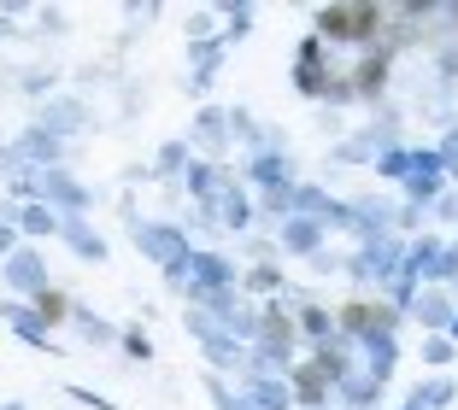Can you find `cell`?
Listing matches in <instances>:
<instances>
[{
	"label": "cell",
	"mask_w": 458,
	"mask_h": 410,
	"mask_svg": "<svg viewBox=\"0 0 458 410\" xmlns=\"http://www.w3.org/2000/svg\"><path fill=\"white\" fill-rule=\"evenodd\" d=\"M189 188L206 199V212H212V223H224V229H247V194L235 182H229L217 164H189Z\"/></svg>",
	"instance_id": "6da1fadb"
},
{
	"label": "cell",
	"mask_w": 458,
	"mask_h": 410,
	"mask_svg": "<svg viewBox=\"0 0 458 410\" xmlns=\"http://www.w3.org/2000/svg\"><path fill=\"white\" fill-rule=\"evenodd\" d=\"M382 18L377 6H324L318 13V41H370L382 36Z\"/></svg>",
	"instance_id": "7a4b0ae2"
},
{
	"label": "cell",
	"mask_w": 458,
	"mask_h": 410,
	"mask_svg": "<svg viewBox=\"0 0 458 410\" xmlns=\"http://www.w3.org/2000/svg\"><path fill=\"white\" fill-rule=\"evenodd\" d=\"M135 247L148 252L153 264H165L171 276H182V264H189V235L171 223H135Z\"/></svg>",
	"instance_id": "3957f363"
},
{
	"label": "cell",
	"mask_w": 458,
	"mask_h": 410,
	"mask_svg": "<svg viewBox=\"0 0 458 410\" xmlns=\"http://www.w3.org/2000/svg\"><path fill=\"white\" fill-rule=\"evenodd\" d=\"M30 188L41 194V205H65V212H82V205H89V188H77L65 171H30Z\"/></svg>",
	"instance_id": "277c9868"
},
{
	"label": "cell",
	"mask_w": 458,
	"mask_h": 410,
	"mask_svg": "<svg viewBox=\"0 0 458 410\" xmlns=\"http://www.w3.org/2000/svg\"><path fill=\"white\" fill-rule=\"evenodd\" d=\"M394 270H400V247H394L388 235L370 240V247H364L359 258H352V276H359V281H388Z\"/></svg>",
	"instance_id": "5b68a950"
},
{
	"label": "cell",
	"mask_w": 458,
	"mask_h": 410,
	"mask_svg": "<svg viewBox=\"0 0 458 410\" xmlns=\"http://www.w3.org/2000/svg\"><path fill=\"white\" fill-rule=\"evenodd\" d=\"M341 329L347 334H359V340H377V334H388L394 329V311L388 305H347V311H341Z\"/></svg>",
	"instance_id": "8992f818"
},
{
	"label": "cell",
	"mask_w": 458,
	"mask_h": 410,
	"mask_svg": "<svg viewBox=\"0 0 458 410\" xmlns=\"http://www.w3.org/2000/svg\"><path fill=\"white\" fill-rule=\"evenodd\" d=\"M6 281H13L18 293H47V264H41V252L18 247L13 258H6Z\"/></svg>",
	"instance_id": "52a82bcc"
},
{
	"label": "cell",
	"mask_w": 458,
	"mask_h": 410,
	"mask_svg": "<svg viewBox=\"0 0 458 410\" xmlns=\"http://www.w3.org/2000/svg\"><path fill=\"white\" fill-rule=\"evenodd\" d=\"M405 182H411V194H418V199H435V188H441V153H411Z\"/></svg>",
	"instance_id": "ba28073f"
},
{
	"label": "cell",
	"mask_w": 458,
	"mask_h": 410,
	"mask_svg": "<svg viewBox=\"0 0 458 410\" xmlns=\"http://www.w3.org/2000/svg\"><path fill=\"white\" fill-rule=\"evenodd\" d=\"M36 130H47V135H59V141H65V135H77V130H82V106H77V100H54V106L41 112Z\"/></svg>",
	"instance_id": "9c48e42d"
},
{
	"label": "cell",
	"mask_w": 458,
	"mask_h": 410,
	"mask_svg": "<svg viewBox=\"0 0 458 410\" xmlns=\"http://www.w3.org/2000/svg\"><path fill=\"white\" fill-rule=\"evenodd\" d=\"M59 235H65L71 247L82 252V258H95V264H100V258H106V240H100V235H95V229H89V223H82V217H65V223H59Z\"/></svg>",
	"instance_id": "30bf717a"
},
{
	"label": "cell",
	"mask_w": 458,
	"mask_h": 410,
	"mask_svg": "<svg viewBox=\"0 0 458 410\" xmlns=\"http://www.w3.org/2000/svg\"><path fill=\"white\" fill-rule=\"evenodd\" d=\"M247 405H253V410H288V405H294V387H288V381H253V387H247Z\"/></svg>",
	"instance_id": "8fae6325"
},
{
	"label": "cell",
	"mask_w": 458,
	"mask_h": 410,
	"mask_svg": "<svg viewBox=\"0 0 458 410\" xmlns=\"http://www.w3.org/2000/svg\"><path fill=\"white\" fill-rule=\"evenodd\" d=\"M0 317L13 322L18 334H24V340H36V346H47V322L36 317V311H30V305H0Z\"/></svg>",
	"instance_id": "7c38bea8"
},
{
	"label": "cell",
	"mask_w": 458,
	"mask_h": 410,
	"mask_svg": "<svg viewBox=\"0 0 458 410\" xmlns=\"http://www.w3.org/2000/svg\"><path fill=\"white\" fill-rule=\"evenodd\" d=\"M394 340L388 334H377V340H364V375H377V381H388V370H394Z\"/></svg>",
	"instance_id": "4fadbf2b"
},
{
	"label": "cell",
	"mask_w": 458,
	"mask_h": 410,
	"mask_svg": "<svg viewBox=\"0 0 458 410\" xmlns=\"http://www.w3.org/2000/svg\"><path fill=\"white\" fill-rule=\"evenodd\" d=\"M217 59H224V47H217V41H200V47H194V71H189V88H194V94H200V88H212Z\"/></svg>",
	"instance_id": "5bb4252c"
},
{
	"label": "cell",
	"mask_w": 458,
	"mask_h": 410,
	"mask_svg": "<svg viewBox=\"0 0 458 410\" xmlns=\"http://www.w3.org/2000/svg\"><path fill=\"white\" fill-rule=\"evenodd\" d=\"M283 247L288 252H318V223L311 217H283Z\"/></svg>",
	"instance_id": "9a60e30c"
},
{
	"label": "cell",
	"mask_w": 458,
	"mask_h": 410,
	"mask_svg": "<svg viewBox=\"0 0 458 410\" xmlns=\"http://www.w3.org/2000/svg\"><path fill=\"white\" fill-rule=\"evenodd\" d=\"M59 223H65V217H59L54 205H41V199H36V205H24V212H18V229H24V235H54Z\"/></svg>",
	"instance_id": "2e32d148"
},
{
	"label": "cell",
	"mask_w": 458,
	"mask_h": 410,
	"mask_svg": "<svg viewBox=\"0 0 458 410\" xmlns=\"http://www.w3.org/2000/svg\"><path fill=\"white\" fill-rule=\"evenodd\" d=\"M253 176L265 188H288V153H259V159H253Z\"/></svg>",
	"instance_id": "e0dca14e"
},
{
	"label": "cell",
	"mask_w": 458,
	"mask_h": 410,
	"mask_svg": "<svg viewBox=\"0 0 458 410\" xmlns=\"http://www.w3.org/2000/svg\"><path fill=\"white\" fill-rule=\"evenodd\" d=\"M224 123H229L224 112H200V118H194V141L200 146H224V135H229Z\"/></svg>",
	"instance_id": "ac0fdd59"
},
{
	"label": "cell",
	"mask_w": 458,
	"mask_h": 410,
	"mask_svg": "<svg viewBox=\"0 0 458 410\" xmlns=\"http://www.w3.org/2000/svg\"><path fill=\"white\" fill-rule=\"evenodd\" d=\"M324 381H329V375L318 370V364H311V370H300L294 375V398H300V405H318V398H324Z\"/></svg>",
	"instance_id": "d6986e66"
},
{
	"label": "cell",
	"mask_w": 458,
	"mask_h": 410,
	"mask_svg": "<svg viewBox=\"0 0 458 410\" xmlns=\"http://www.w3.org/2000/svg\"><path fill=\"white\" fill-rule=\"evenodd\" d=\"M77 317V329H82V340H95V346H106L112 340V322H100L95 311H71Z\"/></svg>",
	"instance_id": "ffe728a7"
},
{
	"label": "cell",
	"mask_w": 458,
	"mask_h": 410,
	"mask_svg": "<svg viewBox=\"0 0 458 410\" xmlns=\"http://www.w3.org/2000/svg\"><path fill=\"white\" fill-rule=\"evenodd\" d=\"M341 387H347V398H352V405H370V398L382 393V381H377V375H347Z\"/></svg>",
	"instance_id": "44dd1931"
},
{
	"label": "cell",
	"mask_w": 458,
	"mask_h": 410,
	"mask_svg": "<svg viewBox=\"0 0 458 410\" xmlns=\"http://www.w3.org/2000/svg\"><path fill=\"white\" fill-rule=\"evenodd\" d=\"M300 329H306L311 340H329V334H335V329H329V317L318 311V305H300Z\"/></svg>",
	"instance_id": "7402d4cb"
},
{
	"label": "cell",
	"mask_w": 458,
	"mask_h": 410,
	"mask_svg": "<svg viewBox=\"0 0 458 410\" xmlns=\"http://www.w3.org/2000/svg\"><path fill=\"white\" fill-rule=\"evenodd\" d=\"M418 322H429V329L446 322V299H441V293H423V299H418Z\"/></svg>",
	"instance_id": "603a6c76"
},
{
	"label": "cell",
	"mask_w": 458,
	"mask_h": 410,
	"mask_svg": "<svg viewBox=\"0 0 458 410\" xmlns=\"http://www.w3.org/2000/svg\"><path fill=\"white\" fill-rule=\"evenodd\" d=\"M265 212L276 217V223H283V217L294 212V188H265Z\"/></svg>",
	"instance_id": "cb8c5ba5"
},
{
	"label": "cell",
	"mask_w": 458,
	"mask_h": 410,
	"mask_svg": "<svg viewBox=\"0 0 458 410\" xmlns=\"http://www.w3.org/2000/svg\"><path fill=\"white\" fill-rule=\"evenodd\" d=\"M446 398H453V381H429V387H418V398H411V405H418V410H435V405H446Z\"/></svg>",
	"instance_id": "d4e9b609"
},
{
	"label": "cell",
	"mask_w": 458,
	"mask_h": 410,
	"mask_svg": "<svg viewBox=\"0 0 458 410\" xmlns=\"http://www.w3.org/2000/svg\"><path fill=\"white\" fill-rule=\"evenodd\" d=\"M59 317H71L65 293H41V322H59Z\"/></svg>",
	"instance_id": "484cf974"
},
{
	"label": "cell",
	"mask_w": 458,
	"mask_h": 410,
	"mask_svg": "<svg viewBox=\"0 0 458 410\" xmlns=\"http://www.w3.org/2000/svg\"><path fill=\"white\" fill-rule=\"evenodd\" d=\"M411 171V153H382V176H405Z\"/></svg>",
	"instance_id": "4316f807"
},
{
	"label": "cell",
	"mask_w": 458,
	"mask_h": 410,
	"mask_svg": "<svg viewBox=\"0 0 458 410\" xmlns=\"http://www.w3.org/2000/svg\"><path fill=\"white\" fill-rule=\"evenodd\" d=\"M212 398H217V410H253V405H247V393L235 398V393H224V387H217V381H212Z\"/></svg>",
	"instance_id": "83f0119b"
},
{
	"label": "cell",
	"mask_w": 458,
	"mask_h": 410,
	"mask_svg": "<svg viewBox=\"0 0 458 410\" xmlns=\"http://www.w3.org/2000/svg\"><path fill=\"white\" fill-rule=\"evenodd\" d=\"M441 171H453V176H458V130L441 141Z\"/></svg>",
	"instance_id": "f1b7e54d"
},
{
	"label": "cell",
	"mask_w": 458,
	"mask_h": 410,
	"mask_svg": "<svg viewBox=\"0 0 458 410\" xmlns=\"http://www.w3.org/2000/svg\"><path fill=\"white\" fill-rule=\"evenodd\" d=\"M182 159H189V141H171V146H165V153H159V164H165V171H176V164H182Z\"/></svg>",
	"instance_id": "f546056e"
},
{
	"label": "cell",
	"mask_w": 458,
	"mask_h": 410,
	"mask_svg": "<svg viewBox=\"0 0 458 410\" xmlns=\"http://www.w3.org/2000/svg\"><path fill=\"white\" fill-rule=\"evenodd\" d=\"M247 288L270 293V288H283V276H276V270H253V276H247Z\"/></svg>",
	"instance_id": "4dcf8cb0"
},
{
	"label": "cell",
	"mask_w": 458,
	"mask_h": 410,
	"mask_svg": "<svg viewBox=\"0 0 458 410\" xmlns=\"http://www.w3.org/2000/svg\"><path fill=\"white\" fill-rule=\"evenodd\" d=\"M247 24H253V13L247 6H229V36H247Z\"/></svg>",
	"instance_id": "1f68e13d"
},
{
	"label": "cell",
	"mask_w": 458,
	"mask_h": 410,
	"mask_svg": "<svg viewBox=\"0 0 458 410\" xmlns=\"http://www.w3.org/2000/svg\"><path fill=\"white\" fill-rule=\"evenodd\" d=\"M13 252H18V229L0 217V258H13Z\"/></svg>",
	"instance_id": "d6a6232c"
},
{
	"label": "cell",
	"mask_w": 458,
	"mask_h": 410,
	"mask_svg": "<svg viewBox=\"0 0 458 410\" xmlns=\"http://www.w3.org/2000/svg\"><path fill=\"white\" fill-rule=\"evenodd\" d=\"M123 346H130V357H153V346H148V334H123Z\"/></svg>",
	"instance_id": "836d02e7"
},
{
	"label": "cell",
	"mask_w": 458,
	"mask_h": 410,
	"mask_svg": "<svg viewBox=\"0 0 458 410\" xmlns=\"http://www.w3.org/2000/svg\"><path fill=\"white\" fill-rule=\"evenodd\" d=\"M453 334H458V317H453Z\"/></svg>",
	"instance_id": "e575fe53"
},
{
	"label": "cell",
	"mask_w": 458,
	"mask_h": 410,
	"mask_svg": "<svg viewBox=\"0 0 458 410\" xmlns=\"http://www.w3.org/2000/svg\"><path fill=\"white\" fill-rule=\"evenodd\" d=\"M405 410H418V405H405Z\"/></svg>",
	"instance_id": "d590c367"
},
{
	"label": "cell",
	"mask_w": 458,
	"mask_h": 410,
	"mask_svg": "<svg viewBox=\"0 0 458 410\" xmlns=\"http://www.w3.org/2000/svg\"><path fill=\"white\" fill-rule=\"evenodd\" d=\"M453 18H458V13H453Z\"/></svg>",
	"instance_id": "8d00e7d4"
}]
</instances>
